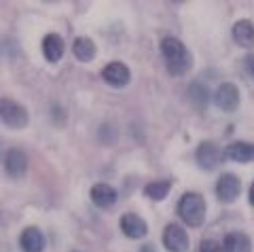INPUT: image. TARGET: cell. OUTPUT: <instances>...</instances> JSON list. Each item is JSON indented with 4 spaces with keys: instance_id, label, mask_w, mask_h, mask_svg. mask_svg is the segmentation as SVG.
<instances>
[{
    "instance_id": "7402d4cb",
    "label": "cell",
    "mask_w": 254,
    "mask_h": 252,
    "mask_svg": "<svg viewBox=\"0 0 254 252\" xmlns=\"http://www.w3.org/2000/svg\"><path fill=\"white\" fill-rule=\"evenodd\" d=\"M250 203L254 206V183H252V187H250Z\"/></svg>"
},
{
    "instance_id": "e0dca14e",
    "label": "cell",
    "mask_w": 254,
    "mask_h": 252,
    "mask_svg": "<svg viewBox=\"0 0 254 252\" xmlns=\"http://www.w3.org/2000/svg\"><path fill=\"white\" fill-rule=\"evenodd\" d=\"M72 53H74L76 60L91 62L95 58V43L91 41V38H87V36H78L74 41V45H72Z\"/></svg>"
},
{
    "instance_id": "9a60e30c",
    "label": "cell",
    "mask_w": 254,
    "mask_h": 252,
    "mask_svg": "<svg viewBox=\"0 0 254 252\" xmlns=\"http://www.w3.org/2000/svg\"><path fill=\"white\" fill-rule=\"evenodd\" d=\"M222 250L225 252H252V242L246 233L233 231L229 233L225 242H222Z\"/></svg>"
},
{
    "instance_id": "d6986e66",
    "label": "cell",
    "mask_w": 254,
    "mask_h": 252,
    "mask_svg": "<svg viewBox=\"0 0 254 252\" xmlns=\"http://www.w3.org/2000/svg\"><path fill=\"white\" fill-rule=\"evenodd\" d=\"M189 98L195 104V108L205 110V106H208V100H210L208 87L201 85V83H193V85H190V89H189Z\"/></svg>"
},
{
    "instance_id": "8992f818",
    "label": "cell",
    "mask_w": 254,
    "mask_h": 252,
    "mask_svg": "<svg viewBox=\"0 0 254 252\" xmlns=\"http://www.w3.org/2000/svg\"><path fill=\"white\" fill-rule=\"evenodd\" d=\"M240 191H242V183H240V178H237L235 174H222L218 178V183H216V197H218V201L231 203V201L237 199Z\"/></svg>"
},
{
    "instance_id": "603a6c76",
    "label": "cell",
    "mask_w": 254,
    "mask_h": 252,
    "mask_svg": "<svg viewBox=\"0 0 254 252\" xmlns=\"http://www.w3.org/2000/svg\"><path fill=\"white\" fill-rule=\"evenodd\" d=\"M142 252H155V248H153V246H150V244H146V246H144V248H142Z\"/></svg>"
},
{
    "instance_id": "9c48e42d",
    "label": "cell",
    "mask_w": 254,
    "mask_h": 252,
    "mask_svg": "<svg viewBox=\"0 0 254 252\" xmlns=\"http://www.w3.org/2000/svg\"><path fill=\"white\" fill-rule=\"evenodd\" d=\"M4 172L11 178H21L28 172V157L21 148H11L4 155Z\"/></svg>"
},
{
    "instance_id": "44dd1931",
    "label": "cell",
    "mask_w": 254,
    "mask_h": 252,
    "mask_svg": "<svg viewBox=\"0 0 254 252\" xmlns=\"http://www.w3.org/2000/svg\"><path fill=\"white\" fill-rule=\"evenodd\" d=\"M244 70L250 78H254V55H248V58L244 60Z\"/></svg>"
},
{
    "instance_id": "4fadbf2b",
    "label": "cell",
    "mask_w": 254,
    "mask_h": 252,
    "mask_svg": "<svg viewBox=\"0 0 254 252\" xmlns=\"http://www.w3.org/2000/svg\"><path fill=\"white\" fill-rule=\"evenodd\" d=\"M225 157L235 163H250L254 161V144L250 142H231L225 148Z\"/></svg>"
},
{
    "instance_id": "7a4b0ae2",
    "label": "cell",
    "mask_w": 254,
    "mask_h": 252,
    "mask_svg": "<svg viewBox=\"0 0 254 252\" xmlns=\"http://www.w3.org/2000/svg\"><path fill=\"white\" fill-rule=\"evenodd\" d=\"M178 214L189 227H201L205 220V199L199 193H185L178 201Z\"/></svg>"
},
{
    "instance_id": "ba28073f",
    "label": "cell",
    "mask_w": 254,
    "mask_h": 252,
    "mask_svg": "<svg viewBox=\"0 0 254 252\" xmlns=\"http://www.w3.org/2000/svg\"><path fill=\"white\" fill-rule=\"evenodd\" d=\"M102 78H104L110 87H125L131 78V72L121 62H110V64L102 70Z\"/></svg>"
},
{
    "instance_id": "ac0fdd59",
    "label": "cell",
    "mask_w": 254,
    "mask_h": 252,
    "mask_svg": "<svg viewBox=\"0 0 254 252\" xmlns=\"http://www.w3.org/2000/svg\"><path fill=\"white\" fill-rule=\"evenodd\" d=\"M170 189H172V180H153V183L144 187V195L155 201H161L170 193Z\"/></svg>"
},
{
    "instance_id": "7c38bea8",
    "label": "cell",
    "mask_w": 254,
    "mask_h": 252,
    "mask_svg": "<svg viewBox=\"0 0 254 252\" xmlns=\"http://www.w3.org/2000/svg\"><path fill=\"white\" fill-rule=\"evenodd\" d=\"M89 195H91V201L98 208H110V206H115V201H117V191L106 183L93 185Z\"/></svg>"
},
{
    "instance_id": "5bb4252c",
    "label": "cell",
    "mask_w": 254,
    "mask_h": 252,
    "mask_svg": "<svg viewBox=\"0 0 254 252\" xmlns=\"http://www.w3.org/2000/svg\"><path fill=\"white\" fill-rule=\"evenodd\" d=\"M233 41L240 45V47H254V23L250 19H240L233 23Z\"/></svg>"
},
{
    "instance_id": "2e32d148",
    "label": "cell",
    "mask_w": 254,
    "mask_h": 252,
    "mask_svg": "<svg viewBox=\"0 0 254 252\" xmlns=\"http://www.w3.org/2000/svg\"><path fill=\"white\" fill-rule=\"evenodd\" d=\"M43 53L45 58L51 62V64H55V62L62 60L64 55V41L60 34H47L43 38Z\"/></svg>"
},
{
    "instance_id": "30bf717a",
    "label": "cell",
    "mask_w": 254,
    "mask_h": 252,
    "mask_svg": "<svg viewBox=\"0 0 254 252\" xmlns=\"http://www.w3.org/2000/svg\"><path fill=\"white\" fill-rule=\"evenodd\" d=\"M121 231L129 240H142L148 233V225H146V220L138 214H125L121 218Z\"/></svg>"
},
{
    "instance_id": "52a82bcc",
    "label": "cell",
    "mask_w": 254,
    "mask_h": 252,
    "mask_svg": "<svg viewBox=\"0 0 254 252\" xmlns=\"http://www.w3.org/2000/svg\"><path fill=\"white\" fill-rule=\"evenodd\" d=\"M222 155H225V153H220V148L214 144L212 140H205V142H201L199 146H197V153H195L197 163H199L201 170H214L220 163Z\"/></svg>"
},
{
    "instance_id": "3957f363",
    "label": "cell",
    "mask_w": 254,
    "mask_h": 252,
    "mask_svg": "<svg viewBox=\"0 0 254 252\" xmlns=\"http://www.w3.org/2000/svg\"><path fill=\"white\" fill-rule=\"evenodd\" d=\"M0 121L4 125H9L11 129H21L28 125L30 117H28V110L21 104H17L15 100L2 98L0 100Z\"/></svg>"
},
{
    "instance_id": "ffe728a7",
    "label": "cell",
    "mask_w": 254,
    "mask_h": 252,
    "mask_svg": "<svg viewBox=\"0 0 254 252\" xmlns=\"http://www.w3.org/2000/svg\"><path fill=\"white\" fill-rule=\"evenodd\" d=\"M199 252H225V250H222V246H220L218 242H214V240H205V242H201Z\"/></svg>"
},
{
    "instance_id": "8fae6325",
    "label": "cell",
    "mask_w": 254,
    "mask_h": 252,
    "mask_svg": "<svg viewBox=\"0 0 254 252\" xmlns=\"http://www.w3.org/2000/svg\"><path fill=\"white\" fill-rule=\"evenodd\" d=\"M19 246L23 252H43L45 250V235L36 227H28L19 235Z\"/></svg>"
},
{
    "instance_id": "6da1fadb",
    "label": "cell",
    "mask_w": 254,
    "mask_h": 252,
    "mask_svg": "<svg viewBox=\"0 0 254 252\" xmlns=\"http://www.w3.org/2000/svg\"><path fill=\"white\" fill-rule=\"evenodd\" d=\"M161 53L165 58V66H168L170 74L174 76L187 74L190 66H193V60H190V53L187 51V47L174 36H165L161 41Z\"/></svg>"
},
{
    "instance_id": "277c9868",
    "label": "cell",
    "mask_w": 254,
    "mask_h": 252,
    "mask_svg": "<svg viewBox=\"0 0 254 252\" xmlns=\"http://www.w3.org/2000/svg\"><path fill=\"white\" fill-rule=\"evenodd\" d=\"M163 246L168 252H187L189 250V235L180 225L170 223L163 231Z\"/></svg>"
},
{
    "instance_id": "5b68a950",
    "label": "cell",
    "mask_w": 254,
    "mask_h": 252,
    "mask_svg": "<svg viewBox=\"0 0 254 252\" xmlns=\"http://www.w3.org/2000/svg\"><path fill=\"white\" fill-rule=\"evenodd\" d=\"M214 104L225 113H233L240 106V89L233 83H222L220 87L214 91Z\"/></svg>"
}]
</instances>
